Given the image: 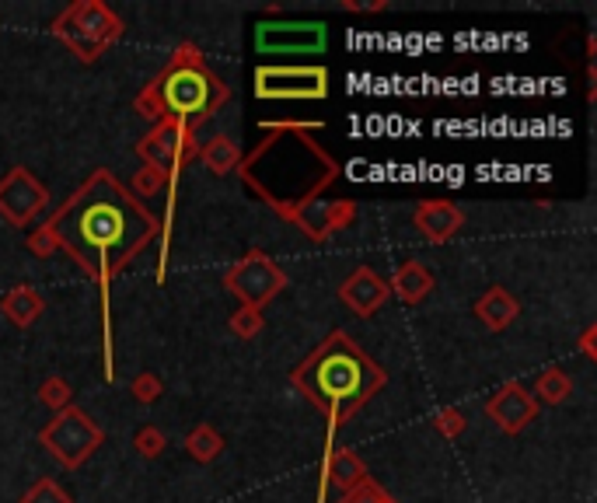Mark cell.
<instances>
[{
  "label": "cell",
  "mask_w": 597,
  "mask_h": 503,
  "mask_svg": "<svg viewBox=\"0 0 597 503\" xmlns=\"http://www.w3.org/2000/svg\"><path fill=\"white\" fill-rule=\"evenodd\" d=\"M227 102V84L206 67V60L193 46L175 49L168 67L154 77L137 98L140 112L147 119H161V123L179 126L182 133L193 137L199 123L213 116L220 105Z\"/></svg>",
  "instance_id": "4"
},
{
  "label": "cell",
  "mask_w": 597,
  "mask_h": 503,
  "mask_svg": "<svg viewBox=\"0 0 597 503\" xmlns=\"http://www.w3.org/2000/svg\"><path fill=\"white\" fill-rule=\"evenodd\" d=\"M238 175L262 203L294 221L297 210L339 179V165L304 126H266L259 144L238 161Z\"/></svg>",
  "instance_id": "2"
},
{
  "label": "cell",
  "mask_w": 597,
  "mask_h": 503,
  "mask_svg": "<svg viewBox=\"0 0 597 503\" xmlns=\"http://www.w3.org/2000/svg\"><path fill=\"white\" fill-rule=\"evenodd\" d=\"M461 224H465V217H461V210H454L451 203H423V207L416 210V228L423 231L430 242H447V238H454L461 231Z\"/></svg>",
  "instance_id": "15"
},
{
  "label": "cell",
  "mask_w": 597,
  "mask_h": 503,
  "mask_svg": "<svg viewBox=\"0 0 597 503\" xmlns=\"http://www.w3.org/2000/svg\"><path fill=\"white\" fill-rule=\"evenodd\" d=\"M102 441H105L102 427H98L84 409H74V406H63L60 413H56V420L42 430V444L49 448V455L60 465H67V469H77V465L88 462V458L102 448Z\"/></svg>",
  "instance_id": "6"
},
{
  "label": "cell",
  "mask_w": 597,
  "mask_h": 503,
  "mask_svg": "<svg viewBox=\"0 0 597 503\" xmlns=\"http://www.w3.org/2000/svg\"><path fill=\"white\" fill-rule=\"evenodd\" d=\"M329 42V28L322 21H259L255 49L266 56H311L322 53Z\"/></svg>",
  "instance_id": "9"
},
{
  "label": "cell",
  "mask_w": 597,
  "mask_h": 503,
  "mask_svg": "<svg viewBox=\"0 0 597 503\" xmlns=\"http://www.w3.org/2000/svg\"><path fill=\"white\" fill-rule=\"evenodd\" d=\"M21 503H70V497L53 483V479H42V483H35L32 490L21 497Z\"/></svg>",
  "instance_id": "24"
},
{
  "label": "cell",
  "mask_w": 597,
  "mask_h": 503,
  "mask_svg": "<svg viewBox=\"0 0 597 503\" xmlns=\"http://www.w3.org/2000/svg\"><path fill=\"white\" fill-rule=\"evenodd\" d=\"M53 35L81 60H98L123 35V21L98 0H81L53 21Z\"/></svg>",
  "instance_id": "5"
},
{
  "label": "cell",
  "mask_w": 597,
  "mask_h": 503,
  "mask_svg": "<svg viewBox=\"0 0 597 503\" xmlns=\"http://www.w3.org/2000/svg\"><path fill=\"white\" fill-rule=\"evenodd\" d=\"M353 214H357V207L346 200H311L308 207H301L294 214V224H301L304 235L315 238V242H325V238L332 235V231H343L346 224L353 221Z\"/></svg>",
  "instance_id": "12"
},
{
  "label": "cell",
  "mask_w": 597,
  "mask_h": 503,
  "mask_svg": "<svg viewBox=\"0 0 597 503\" xmlns=\"http://www.w3.org/2000/svg\"><path fill=\"white\" fill-rule=\"evenodd\" d=\"M231 329L238 332L241 339H252L255 332L262 329V315H259V311H252V308H245V311H241V315H234V318H231Z\"/></svg>",
  "instance_id": "25"
},
{
  "label": "cell",
  "mask_w": 597,
  "mask_h": 503,
  "mask_svg": "<svg viewBox=\"0 0 597 503\" xmlns=\"http://www.w3.org/2000/svg\"><path fill=\"white\" fill-rule=\"evenodd\" d=\"M140 444H144V448H140V451H144V455H158V451H161V437L154 434V430H151V434L140 437Z\"/></svg>",
  "instance_id": "27"
},
{
  "label": "cell",
  "mask_w": 597,
  "mask_h": 503,
  "mask_svg": "<svg viewBox=\"0 0 597 503\" xmlns=\"http://www.w3.org/2000/svg\"><path fill=\"white\" fill-rule=\"evenodd\" d=\"M325 479L329 483H336L339 490H353V486L360 483V479H367V472H364V465H360V458L357 455H332L329 458V465H325Z\"/></svg>",
  "instance_id": "19"
},
{
  "label": "cell",
  "mask_w": 597,
  "mask_h": 503,
  "mask_svg": "<svg viewBox=\"0 0 597 503\" xmlns=\"http://www.w3.org/2000/svg\"><path fill=\"white\" fill-rule=\"evenodd\" d=\"M294 385L311 406L329 416L332 427H343L367 399L388 385V374L346 332H332L315 353L297 364Z\"/></svg>",
  "instance_id": "3"
},
{
  "label": "cell",
  "mask_w": 597,
  "mask_h": 503,
  "mask_svg": "<svg viewBox=\"0 0 597 503\" xmlns=\"http://www.w3.org/2000/svg\"><path fill=\"white\" fill-rule=\"evenodd\" d=\"M388 294H392V287H388V280H381L378 273H374L371 266H360L353 269L350 276H346V283L339 287V297H343V304L350 311H357V315H374V311L381 308V304L388 301Z\"/></svg>",
  "instance_id": "13"
},
{
  "label": "cell",
  "mask_w": 597,
  "mask_h": 503,
  "mask_svg": "<svg viewBox=\"0 0 597 503\" xmlns=\"http://www.w3.org/2000/svg\"><path fill=\"white\" fill-rule=\"evenodd\" d=\"M486 409H489V416L500 423L503 434H517V430H524L531 420H535V413H538L535 399H531V395L524 392L521 385L500 388V395H496V399L489 402Z\"/></svg>",
  "instance_id": "14"
},
{
  "label": "cell",
  "mask_w": 597,
  "mask_h": 503,
  "mask_svg": "<svg viewBox=\"0 0 597 503\" xmlns=\"http://www.w3.org/2000/svg\"><path fill=\"white\" fill-rule=\"evenodd\" d=\"M4 315L11 318L14 325H32L35 318L42 315V297L28 287H18L4 297Z\"/></svg>",
  "instance_id": "18"
},
{
  "label": "cell",
  "mask_w": 597,
  "mask_h": 503,
  "mask_svg": "<svg viewBox=\"0 0 597 503\" xmlns=\"http://www.w3.org/2000/svg\"><path fill=\"white\" fill-rule=\"evenodd\" d=\"M430 290H433V276L426 273L419 262H405V266L395 273V294L402 297V301L416 304V301H423Z\"/></svg>",
  "instance_id": "17"
},
{
  "label": "cell",
  "mask_w": 597,
  "mask_h": 503,
  "mask_svg": "<svg viewBox=\"0 0 597 503\" xmlns=\"http://www.w3.org/2000/svg\"><path fill=\"white\" fill-rule=\"evenodd\" d=\"M570 378L566 374H559V371H549V374H542V381H538V395H542L545 402H563L566 395H570Z\"/></svg>",
  "instance_id": "23"
},
{
  "label": "cell",
  "mask_w": 597,
  "mask_h": 503,
  "mask_svg": "<svg viewBox=\"0 0 597 503\" xmlns=\"http://www.w3.org/2000/svg\"><path fill=\"white\" fill-rule=\"evenodd\" d=\"M203 161H206V168H210V172H217V175L234 172V168H238V161H241L238 144H234L231 137H213L210 144L203 147Z\"/></svg>",
  "instance_id": "20"
},
{
  "label": "cell",
  "mask_w": 597,
  "mask_h": 503,
  "mask_svg": "<svg viewBox=\"0 0 597 503\" xmlns=\"http://www.w3.org/2000/svg\"><path fill=\"white\" fill-rule=\"evenodd\" d=\"M189 144H193V137H189V133H182L179 126L158 123L144 140H140L137 151H140V158H144L147 168L168 175V179H172V186H175V182H179L182 161H186V154H189Z\"/></svg>",
  "instance_id": "11"
},
{
  "label": "cell",
  "mask_w": 597,
  "mask_h": 503,
  "mask_svg": "<svg viewBox=\"0 0 597 503\" xmlns=\"http://www.w3.org/2000/svg\"><path fill=\"white\" fill-rule=\"evenodd\" d=\"M161 221L109 172H95L49 221V242H56L84 273L98 283L102 294V332H105V374L112 378L109 343V283L123 266H130L144 245L158 235Z\"/></svg>",
  "instance_id": "1"
},
{
  "label": "cell",
  "mask_w": 597,
  "mask_h": 503,
  "mask_svg": "<svg viewBox=\"0 0 597 503\" xmlns=\"http://www.w3.org/2000/svg\"><path fill=\"white\" fill-rule=\"evenodd\" d=\"M475 311H479V318L489 325V329H507L510 322L517 318V301L507 294V290L493 287L486 297H479V304H475Z\"/></svg>",
  "instance_id": "16"
},
{
  "label": "cell",
  "mask_w": 597,
  "mask_h": 503,
  "mask_svg": "<svg viewBox=\"0 0 597 503\" xmlns=\"http://www.w3.org/2000/svg\"><path fill=\"white\" fill-rule=\"evenodd\" d=\"M255 95L266 102H322L329 95L325 67H259Z\"/></svg>",
  "instance_id": "7"
},
{
  "label": "cell",
  "mask_w": 597,
  "mask_h": 503,
  "mask_svg": "<svg viewBox=\"0 0 597 503\" xmlns=\"http://www.w3.org/2000/svg\"><path fill=\"white\" fill-rule=\"evenodd\" d=\"M220 448H224V441H220L213 427H199V430H193V437H189V451H193V458H199V462L217 458Z\"/></svg>",
  "instance_id": "21"
},
{
  "label": "cell",
  "mask_w": 597,
  "mask_h": 503,
  "mask_svg": "<svg viewBox=\"0 0 597 503\" xmlns=\"http://www.w3.org/2000/svg\"><path fill=\"white\" fill-rule=\"evenodd\" d=\"M49 193L39 179H35L28 168H11V172L0 179V214L11 224L25 228L39 217V210L46 207Z\"/></svg>",
  "instance_id": "10"
},
{
  "label": "cell",
  "mask_w": 597,
  "mask_h": 503,
  "mask_svg": "<svg viewBox=\"0 0 597 503\" xmlns=\"http://www.w3.org/2000/svg\"><path fill=\"white\" fill-rule=\"evenodd\" d=\"M343 503H395V500L388 497V493L381 490L378 483H371V479H360L353 490L343 493Z\"/></svg>",
  "instance_id": "22"
},
{
  "label": "cell",
  "mask_w": 597,
  "mask_h": 503,
  "mask_svg": "<svg viewBox=\"0 0 597 503\" xmlns=\"http://www.w3.org/2000/svg\"><path fill=\"white\" fill-rule=\"evenodd\" d=\"M224 283L245 308L262 311L283 287H287V276H283V269L276 266L273 259H266L262 252H252L227 273Z\"/></svg>",
  "instance_id": "8"
},
{
  "label": "cell",
  "mask_w": 597,
  "mask_h": 503,
  "mask_svg": "<svg viewBox=\"0 0 597 503\" xmlns=\"http://www.w3.org/2000/svg\"><path fill=\"white\" fill-rule=\"evenodd\" d=\"M42 399H46V402H67L70 395H63V385H60V381H49V385H46V395H42Z\"/></svg>",
  "instance_id": "26"
}]
</instances>
